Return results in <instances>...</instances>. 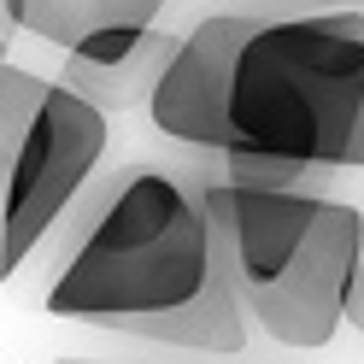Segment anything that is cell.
<instances>
[{
    "label": "cell",
    "instance_id": "obj_1",
    "mask_svg": "<svg viewBox=\"0 0 364 364\" xmlns=\"http://www.w3.org/2000/svg\"><path fill=\"white\" fill-rule=\"evenodd\" d=\"M41 306L182 353H241L253 335L218 264L200 194L159 165H129L100 188Z\"/></svg>",
    "mask_w": 364,
    "mask_h": 364
},
{
    "label": "cell",
    "instance_id": "obj_2",
    "mask_svg": "<svg viewBox=\"0 0 364 364\" xmlns=\"http://www.w3.org/2000/svg\"><path fill=\"white\" fill-rule=\"evenodd\" d=\"M230 147L364 171V12L317 6L247 30L230 71Z\"/></svg>",
    "mask_w": 364,
    "mask_h": 364
},
{
    "label": "cell",
    "instance_id": "obj_3",
    "mask_svg": "<svg viewBox=\"0 0 364 364\" xmlns=\"http://www.w3.org/2000/svg\"><path fill=\"white\" fill-rule=\"evenodd\" d=\"M100 153H106V112L65 82H41L12 147L6 212H0V277H12L41 247V235L71 212Z\"/></svg>",
    "mask_w": 364,
    "mask_h": 364
},
{
    "label": "cell",
    "instance_id": "obj_4",
    "mask_svg": "<svg viewBox=\"0 0 364 364\" xmlns=\"http://www.w3.org/2000/svg\"><path fill=\"white\" fill-rule=\"evenodd\" d=\"M358 259H364V212L323 194L288 270L270 288L241 300L247 323L270 335L277 347H300V353L329 347L341 335V306H347V282H353Z\"/></svg>",
    "mask_w": 364,
    "mask_h": 364
},
{
    "label": "cell",
    "instance_id": "obj_5",
    "mask_svg": "<svg viewBox=\"0 0 364 364\" xmlns=\"http://www.w3.org/2000/svg\"><path fill=\"white\" fill-rule=\"evenodd\" d=\"M253 24L259 18L212 12L188 36H176V53L165 65V77L147 95L153 124L171 141L212 147V153L230 147V71H235V53H241V41H247Z\"/></svg>",
    "mask_w": 364,
    "mask_h": 364
},
{
    "label": "cell",
    "instance_id": "obj_6",
    "mask_svg": "<svg viewBox=\"0 0 364 364\" xmlns=\"http://www.w3.org/2000/svg\"><path fill=\"white\" fill-rule=\"evenodd\" d=\"M171 53H176V36L147 24L124 53H112V59H65L59 82L77 88L82 100H95L100 112H129V106H147V95H153V82L165 77Z\"/></svg>",
    "mask_w": 364,
    "mask_h": 364
},
{
    "label": "cell",
    "instance_id": "obj_7",
    "mask_svg": "<svg viewBox=\"0 0 364 364\" xmlns=\"http://www.w3.org/2000/svg\"><path fill=\"white\" fill-rule=\"evenodd\" d=\"M41 95V77L36 71H18V65H0V212H6V176H12V147H18V129H24L30 106ZM6 282V277H0Z\"/></svg>",
    "mask_w": 364,
    "mask_h": 364
},
{
    "label": "cell",
    "instance_id": "obj_8",
    "mask_svg": "<svg viewBox=\"0 0 364 364\" xmlns=\"http://www.w3.org/2000/svg\"><path fill=\"white\" fill-rule=\"evenodd\" d=\"M6 30H24V36L53 41V48H71L88 24H82L77 0H6Z\"/></svg>",
    "mask_w": 364,
    "mask_h": 364
},
{
    "label": "cell",
    "instance_id": "obj_9",
    "mask_svg": "<svg viewBox=\"0 0 364 364\" xmlns=\"http://www.w3.org/2000/svg\"><path fill=\"white\" fill-rule=\"evenodd\" d=\"M223 165H230V182H247V188H306L311 176H323V171L300 165V159H277V153H253V147H230Z\"/></svg>",
    "mask_w": 364,
    "mask_h": 364
},
{
    "label": "cell",
    "instance_id": "obj_10",
    "mask_svg": "<svg viewBox=\"0 0 364 364\" xmlns=\"http://www.w3.org/2000/svg\"><path fill=\"white\" fill-rule=\"evenodd\" d=\"M82 24H159L165 0H77Z\"/></svg>",
    "mask_w": 364,
    "mask_h": 364
},
{
    "label": "cell",
    "instance_id": "obj_11",
    "mask_svg": "<svg viewBox=\"0 0 364 364\" xmlns=\"http://www.w3.org/2000/svg\"><path fill=\"white\" fill-rule=\"evenodd\" d=\"M294 6H311V12L317 6H347V12H364V0H294Z\"/></svg>",
    "mask_w": 364,
    "mask_h": 364
},
{
    "label": "cell",
    "instance_id": "obj_12",
    "mask_svg": "<svg viewBox=\"0 0 364 364\" xmlns=\"http://www.w3.org/2000/svg\"><path fill=\"white\" fill-rule=\"evenodd\" d=\"M0 65H6V30H0Z\"/></svg>",
    "mask_w": 364,
    "mask_h": 364
},
{
    "label": "cell",
    "instance_id": "obj_13",
    "mask_svg": "<svg viewBox=\"0 0 364 364\" xmlns=\"http://www.w3.org/2000/svg\"><path fill=\"white\" fill-rule=\"evenodd\" d=\"M0 30H6V0H0Z\"/></svg>",
    "mask_w": 364,
    "mask_h": 364
},
{
    "label": "cell",
    "instance_id": "obj_14",
    "mask_svg": "<svg viewBox=\"0 0 364 364\" xmlns=\"http://www.w3.org/2000/svg\"><path fill=\"white\" fill-rule=\"evenodd\" d=\"M59 364H88V358H59Z\"/></svg>",
    "mask_w": 364,
    "mask_h": 364
}]
</instances>
